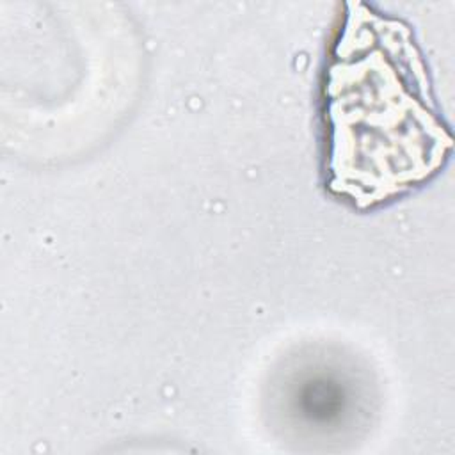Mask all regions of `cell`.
Returning a JSON list of instances; mask_svg holds the SVG:
<instances>
[{
	"instance_id": "6da1fadb",
	"label": "cell",
	"mask_w": 455,
	"mask_h": 455,
	"mask_svg": "<svg viewBox=\"0 0 455 455\" xmlns=\"http://www.w3.org/2000/svg\"><path fill=\"white\" fill-rule=\"evenodd\" d=\"M359 9L327 68L325 119L329 188L363 208L425 183L443 167L451 139L411 30Z\"/></svg>"
}]
</instances>
